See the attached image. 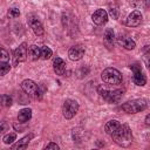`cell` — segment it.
Segmentation results:
<instances>
[{
    "mask_svg": "<svg viewBox=\"0 0 150 150\" xmlns=\"http://www.w3.org/2000/svg\"><path fill=\"white\" fill-rule=\"evenodd\" d=\"M112 141L120 146H129L132 143V132L127 124H120L118 128L110 135Z\"/></svg>",
    "mask_w": 150,
    "mask_h": 150,
    "instance_id": "obj_1",
    "label": "cell"
},
{
    "mask_svg": "<svg viewBox=\"0 0 150 150\" xmlns=\"http://www.w3.org/2000/svg\"><path fill=\"white\" fill-rule=\"evenodd\" d=\"M21 89L32 98L34 100H40L42 97V91L40 90V87L29 79H26L21 82Z\"/></svg>",
    "mask_w": 150,
    "mask_h": 150,
    "instance_id": "obj_2",
    "label": "cell"
},
{
    "mask_svg": "<svg viewBox=\"0 0 150 150\" xmlns=\"http://www.w3.org/2000/svg\"><path fill=\"white\" fill-rule=\"evenodd\" d=\"M148 107V103L144 98H136V100H131L128 101L125 103L122 104V109L128 112V114H137L143 111L145 108Z\"/></svg>",
    "mask_w": 150,
    "mask_h": 150,
    "instance_id": "obj_3",
    "label": "cell"
},
{
    "mask_svg": "<svg viewBox=\"0 0 150 150\" xmlns=\"http://www.w3.org/2000/svg\"><path fill=\"white\" fill-rule=\"evenodd\" d=\"M101 79L104 83L115 86L122 82V74L116 68H105L101 74Z\"/></svg>",
    "mask_w": 150,
    "mask_h": 150,
    "instance_id": "obj_4",
    "label": "cell"
},
{
    "mask_svg": "<svg viewBox=\"0 0 150 150\" xmlns=\"http://www.w3.org/2000/svg\"><path fill=\"white\" fill-rule=\"evenodd\" d=\"M79 111V103L77 101L75 100H71V98H68L63 102V105H62V114L64 116V118L67 120H70L73 118Z\"/></svg>",
    "mask_w": 150,
    "mask_h": 150,
    "instance_id": "obj_5",
    "label": "cell"
},
{
    "mask_svg": "<svg viewBox=\"0 0 150 150\" xmlns=\"http://www.w3.org/2000/svg\"><path fill=\"white\" fill-rule=\"evenodd\" d=\"M98 93L100 95L109 103H115V102H118L121 98H122V95H123V90L121 89H115V90H107L102 87L98 88Z\"/></svg>",
    "mask_w": 150,
    "mask_h": 150,
    "instance_id": "obj_6",
    "label": "cell"
},
{
    "mask_svg": "<svg viewBox=\"0 0 150 150\" xmlns=\"http://www.w3.org/2000/svg\"><path fill=\"white\" fill-rule=\"evenodd\" d=\"M130 68L132 69L134 74H132V81L136 86H145L146 83V77L144 75V73L142 71V68L138 63H134V64H130Z\"/></svg>",
    "mask_w": 150,
    "mask_h": 150,
    "instance_id": "obj_7",
    "label": "cell"
},
{
    "mask_svg": "<svg viewBox=\"0 0 150 150\" xmlns=\"http://www.w3.org/2000/svg\"><path fill=\"white\" fill-rule=\"evenodd\" d=\"M27 19H28V25H29V27L32 28V30L34 32L35 35L40 36V35H42L45 33L43 26H42L41 21L39 20V18L35 14H29L27 16Z\"/></svg>",
    "mask_w": 150,
    "mask_h": 150,
    "instance_id": "obj_8",
    "label": "cell"
},
{
    "mask_svg": "<svg viewBox=\"0 0 150 150\" xmlns=\"http://www.w3.org/2000/svg\"><path fill=\"white\" fill-rule=\"evenodd\" d=\"M27 55H28L27 43H26V42H22V43L19 45V47L14 50V61H15V63L26 61Z\"/></svg>",
    "mask_w": 150,
    "mask_h": 150,
    "instance_id": "obj_9",
    "label": "cell"
},
{
    "mask_svg": "<svg viewBox=\"0 0 150 150\" xmlns=\"http://www.w3.org/2000/svg\"><path fill=\"white\" fill-rule=\"evenodd\" d=\"M84 53H86V49H84L83 46H81V45H75V46H73V47L69 48V50H68V56H69V59H70L71 61H79V60H81V59L83 57Z\"/></svg>",
    "mask_w": 150,
    "mask_h": 150,
    "instance_id": "obj_10",
    "label": "cell"
},
{
    "mask_svg": "<svg viewBox=\"0 0 150 150\" xmlns=\"http://www.w3.org/2000/svg\"><path fill=\"white\" fill-rule=\"evenodd\" d=\"M91 20L97 26L105 25L108 21V13L104 9H96L91 15Z\"/></svg>",
    "mask_w": 150,
    "mask_h": 150,
    "instance_id": "obj_11",
    "label": "cell"
},
{
    "mask_svg": "<svg viewBox=\"0 0 150 150\" xmlns=\"http://www.w3.org/2000/svg\"><path fill=\"white\" fill-rule=\"evenodd\" d=\"M141 22H142V13L139 11H132L125 20V25L129 27H137Z\"/></svg>",
    "mask_w": 150,
    "mask_h": 150,
    "instance_id": "obj_12",
    "label": "cell"
},
{
    "mask_svg": "<svg viewBox=\"0 0 150 150\" xmlns=\"http://www.w3.org/2000/svg\"><path fill=\"white\" fill-rule=\"evenodd\" d=\"M117 43H118L121 47H123L124 49H127V50H131V49H134V48L136 47L135 41H134L131 38L125 36V35H121V36L117 39Z\"/></svg>",
    "mask_w": 150,
    "mask_h": 150,
    "instance_id": "obj_13",
    "label": "cell"
},
{
    "mask_svg": "<svg viewBox=\"0 0 150 150\" xmlns=\"http://www.w3.org/2000/svg\"><path fill=\"white\" fill-rule=\"evenodd\" d=\"M53 69L56 75H63L66 71V62L61 57L56 56L53 61Z\"/></svg>",
    "mask_w": 150,
    "mask_h": 150,
    "instance_id": "obj_14",
    "label": "cell"
},
{
    "mask_svg": "<svg viewBox=\"0 0 150 150\" xmlns=\"http://www.w3.org/2000/svg\"><path fill=\"white\" fill-rule=\"evenodd\" d=\"M33 138V134H29V135H27V136H25L23 138H21L20 141H18L15 144H13L11 148L13 149V150H16V149H26L27 146H28V144H29V141Z\"/></svg>",
    "mask_w": 150,
    "mask_h": 150,
    "instance_id": "obj_15",
    "label": "cell"
},
{
    "mask_svg": "<svg viewBox=\"0 0 150 150\" xmlns=\"http://www.w3.org/2000/svg\"><path fill=\"white\" fill-rule=\"evenodd\" d=\"M32 117V109L30 108H23L18 114V120L20 123H26Z\"/></svg>",
    "mask_w": 150,
    "mask_h": 150,
    "instance_id": "obj_16",
    "label": "cell"
},
{
    "mask_svg": "<svg viewBox=\"0 0 150 150\" xmlns=\"http://www.w3.org/2000/svg\"><path fill=\"white\" fill-rule=\"evenodd\" d=\"M104 43L108 48H111L114 46V40H115V34H114V30L111 28H108L105 32H104Z\"/></svg>",
    "mask_w": 150,
    "mask_h": 150,
    "instance_id": "obj_17",
    "label": "cell"
},
{
    "mask_svg": "<svg viewBox=\"0 0 150 150\" xmlns=\"http://www.w3.org/2000/svg\"><path fill=\"white\" fill-rule=\"evenodd\" d=\"M120 125V122L117 120H110L109 122H107V124L104 125V130L108 135H111Z\"/></svg>",
    "mask_w": 150,
    "mask_h": 150,
    "instance_id": "obj_18",
    "label": "cell"
},
{
    "mask_svg": "<svg viewBox=\"0 0 150 150\" xmlns=\"http://www.w3.org/2000/svg\"><path fill=\"white\" fill-rule=\"evenodd\" d=\"M28 55L30 56L32 60H38L40 59V47H38L36 45H32L28 48Z\"/></svg>",
    "mask_w": 150,
    "mask_h": 150,
    "instance_id": "obj_19",
    "label": "cell"
},
{
    "mask_svg": "<svg viewBox=\"0 0 150 150\" xmlns=\"http://www.w3.org/2000/svg\"><path fill=\"white\" fill-rule=\"evenodd\" d=\"M53 55V52L49 47L47 46H43V47H40V57L43 59V60H48L50 59Z\"/></svg>",
    "mask_w": 150,
    "mask_h": 150,
    "instance_id": "obj_20",
    "label": "cell"
},
{
    "mask_svg": "<svg viewBox=\"0 0 150 150\" xmlns=\"http://www.w3.org/2000/svg\"><path fill=\"white\" fill-rule=\"evenodd\" d=\"M11 70V66L7 61H0V76L6 75Z\"/></svg>",
    "mask_w": 150,
    "mask_h": 150,
    "instance_id": "obj_21",
    "label": "cell"
},
{
    "mask_svg": "<svg viewBox=\"0 0 150 150\" xmlns=\"http://www.w3.org/2000/svg\"><path fill=\"white\" fill-rule=\"evenodd\" d=\"M12 104V97L8 95L0 96V107H9Z\"/></svg>",
    "mask_w": 150,
    "mask_h": 150,
    "instance_id": "obj_22",
    "label": "cell"
},
{
    "mask_svg": "<svg viewBox=\"0 0 150 150\" xmlns=\"http://www.w3.org/2000/svg\"><path fill=\"white\" fill-rule=\"evenodd\" d=\"M15 139H16V134L15 132H9V134L5 135L4 138H2V141H4L5 144H12Z\"/></svg>",
    "mask_w": 150,
    "mask_h": 150,
    "instance_id": "obj_23",
    "label": "cell"
},
{
    "mask_svg": "<svg viewBox=\"0 0 150 150\" xmlns=\"http://www.w3.org/2000/svg\"><path fill=\"white\" fill-rule=\"evenodd\" d=\"M19 15H20V11H19V8H15V7L9 8V11H8V16H9V18L15 19V18H18Z\"/></svg>",
    "mask_w": 150,
    "mask_h": 150,
    "instance_id": "obj_24",
    "label": "cell"
},
{
    "mask_svg": "<svg viewBox=\"0 0 150 150\" xmlns=\"http://www.w3.org/2000/svg\"><path fill=\"white\" fill-rule=\"evenodd\" d=\"M9 60V54L6 49L0 47V61H8Z\"/></svg>",
    "mask_w": 150,
    "mask_h": 150,
    "instance_id": "obj_25",
    "label": "cell"
},
{
    "mask_svg": "<svg viewBox=\"0 0 150 150\" xmlns=\"http://www.w3.org/2000/svg\"><path fill=\"white\" fill-rule=\"evenodd\" d=\"M9 129V124L6 121H1L0 122V134H4L5 131H8Z\"/></svg>",
    "mask_w": 150,
    "mask_h": 150,
    "instance_id": "obj_26",
    "label": "cell"
},
{
    "mask_svg": "<svg viewBox=\"0 0 150 150\" xmlns=\"http://www.w3.org/2000/svg\"><path fill=\"white\" fill-rule=\"evenodd\" d=\"M109 15H110L114 20H116V19L118 18V9L115 8V7H111V8L109 9Z\"/></svg>",
    "mask_w": 150,
    "mask_h": 150,
    "instance_id": "obj_27",
    "label": "cell"
},
{
    "mask_svg": "<svg viewBox=\"0 0 150 150\" xmlns=\"http://www.w3.org/2000/svg\"><path fill=\"white\" fill-rule=\"evenodd\" d=\"M45 149H54V150H59V145H57L56 143L50 142L49 144H47V145H46V148H45Z\"/></svg>",
    "mask_w": 150,
    "mask_h": 150,
    "instance_id": "obj_28",
    "label": "cell"
},
{
    "mask_svg": "<svg viewBox=\"0 0 150 150\" xmlns=\"http://www.w3.org/2000/svg\"><path fill=\"white\" fill-rule=\"evenodd\" d=\"M149 52H145V54H144V61H145V66L146 67H149Z\"/></svg>",
    "mask_w": 150,
    "mask_h": 150,
    "instance_id": "obj_29",
    "label": "cell"
},
{
    "mask_svg": "<svg viewBox=\"0 0 150 150\" xmlns=\"http://www.w3.org/2000/svg\"><path fill=\"white\" fill-rule=\"evenodd\" d=\"M149 118H150V115H146V117H145V124H146V125H149V124H150Z\"/></svg>",
    "mask_w": 150,
    "mask_h": 150,
    "instance_id": "obj_30",
    "label": "cell"
}]
</instances>
